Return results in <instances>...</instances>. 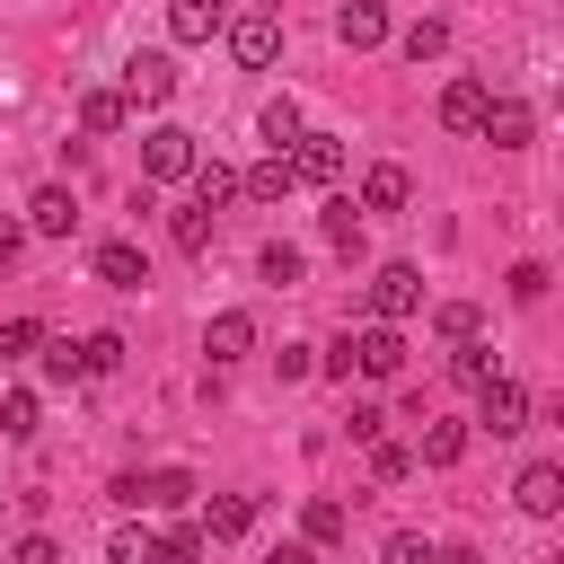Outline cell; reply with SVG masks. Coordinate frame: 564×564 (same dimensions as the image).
Masks as SVG:
<instances>
[{"mask_svg":"<svg viewBox=\"0 0 564 564\" xmlns=\"http://www.w3.org/2000/svg\"><path fill=\"white\" fill-rule=\"evenodd\" d=\"M194 529H203V546H229V538H247V529H256V502H247V494H220Z\"/></svg>","mask_w":564,"mask_h":564,"instance_id":"cell-16","label":"cell"},{"mask_svg":"<svg viewBox=\"0 0 564 564\" xmlns=\"http://www.w3.org/2000/svg\"><path fill=\"white\" fill-rule=\"evenodd\" d=\"M494 150H529V132H538V115H529V97H485V123H476Z\"/></svg>","mask_w":564,"mask_h":564,"instance_id":"cell-10","label":"cell"},{"mask_svg":"<svg viewBox=\"0 0 564 564\" xmlns=\"http://www.w3.org/2000/svg\"><path fill=\"white\" fill-rule=\"evenodd\" d=\"M502 282H511V300H520V308H529V300H546V264H538V256H520Z\"/></svg>","mask_w":564,"mask_h":564,"instance_id":"cell-38","label":"cell"},{"mask_svg":"<svg viewBox=\"0 0 564 564\" xmlns=\"http://www.w3.org/2000/svg\"><path fill=\"white\" fill-rule=\"evenodd\" d=\"M167 238H176V256H203V247H212V212H203V203H194V212H176V220H167Z\"/></svg>","mask_w":564,"mask_h":564,"instance_id":"cell-28","label":"cell"},{"mask_svg":"<svg viewBox=\"0 0 564 564\" xmlns=\"http://www.w3.org/2000/svg\"><path fill=\"white\" fill-rule=\"evenodd\" d=\"M449 379H458V388H485V379H494V352H485V335L449 344Z\"/></svg>","mask_w":564,"mask_h":564,"instance_id":"cell-25","label":"cell"},{"mask_svg":"<svg viewBox=\"0 0 564 564\" xmlns=\"http://www.w3.org/2000/svg\"><path fill=\"white\" fill-rule=\"evenodd\" d=\"M485 97H494L485 79H449V88H441V123H449V132H476V123H485Z\"/></svg>","mask_w":564,"mask_h":564,"instance_id":"cell-17","label":"cell"},{"mask_svg":"<svg viewBox=\"0 0 564 564\" xmlns=\"http://www.w3.org/2000/svg\"><path fill=\"white\" fill-rule=\"evenodd\" d=\"M35 344H44V317H9L0 326V361H26Z\"/></svg>","mask_w":564,"mask_h":564,"instance_id":"cell-33","label":"cell"},{"mask_svg":"<svg viewBox=\"0 0 564 564\" xmlns=\"http://www.w3.org/2000/svg\"><path fill=\"white\" fill-rule=\"evenodd\" d=\"M476 423H485V432H494V441H511V432H529V388H520V379H502V370H494V379H485V388H476Z\"/></svg>","mask_w":564,"mask_h":564,"instance_id":"cell-3","label":"cell"},{"mask_svg":"<svg viewBox=\"0 0 564 564\" xmlns=\"http://www.w3.org/2000/svg\"><path fill=\"white\" fill-rule=\"evenodd\" d=\"M264 564H317V546H308V538H300V546H273V555H264Z\"/></svg>","mask_w":564,"mask_h":564,"instance_id":"cell-44","label":"cell"},{"mask_svg":"<svg viewBox=\"0 0 564 564\" xmlns=\"http://www.w3.org/2000/svg\"><path fill=\"white\" fill-rule=\"evenodd\" d=\"M300 538H308V546H335V538H344V502H335V494L300 502Z\"/></svg>","mask_w":564,"mask_h":564,"instance_id":"cell-23","label":"cell"},{"mask_svg":"<svg viewBox=\"0 0 564 564\" xmlns=\"http://www.w3.org/2000/svg\"><path fill=\"white\" fill-rule=\"evenodd\" d=\"M458 458H467V423H449V414H423L414 467H458Z\"/></svg>","mask_w":564,"mask_h":564,"instance_id":"cell-13","label":"cell"},{"mask_svg":"<svg viewBox=\"0 0 564 564\" xmlns=\"http://www.w3.org/2000/svg\"><path fill=\"white\" fill-rule=\"evenodd\" d=\"M9 564H62V538H53V529H26V538L9 546Z\"/></svg>","mask_w":564,"mask_h":564,"instance_id":"cell-39","label":"cell"},{"mask_svg":"<svg viewBox=\"0 0 564 564\" xmlns=\"http://www.w3.org/2000/svg\"><path fill=\"white\" fill-rule=\"evenodd\" d=\"M511 502H520L529 520H555V511H564V467H555V458H529L520 485H511Z\"/></svg>","mask_w":564,"mask_h":564,"instance_id":"cell-9","label":"cell"},{"mask_svg":"<svg viewBox=\"0 0 564 564\" xmlns=\"http://www.w3.org/2000/svg\"><path fill=\"white\" fill-rule=\"evenodd\" d=\"M35 352H44V379H53V388H70V379H88V370H79V344H53V335H44Z\"/></svg>","mask_w":564,"mask_h":564,"instance_id":"cell-34","label":"cell"},{"mask_svg":"<svg viewBox=\"0 0 564 564\" xmlns=\"http://www.w3.org/2000/svg\"><path fill=\"white\" fill-rule=\"evenodd\" d=\"M370 308H379V326H405V317L423 308V273H414V264H379V273H370Z\"/></svg>","mask_w":564,"mask_h":564,"instance_id":"cell-5","label":"cell"},{"mask_svg":"<svg viewBox=\"0 0 564 564\" xmlns=\"http://www.w3.org/2000/svg\"><path fill=\"white\" fill-rule=\"evenodd\" d=\"M344 344H352V370H361V379H397V370H405V335H397V326H361V335H344Z\"/></svg>","mask_w":564,"mask_h":564,"instance_id":"cell-8","label":"cell"},{"mask_svg":"<svg viewBox=\"0 0 564 564\" xmlns=\"http://www.w3.org/2000/svg\"><path fill=\"white\" fill-rule=\"evenodd\" d=\"M379 564H432V538H414V529H397V538L379 546Z\"/></svg>","mask_w":564,"mask_h":564,"instance_id":"cell-40","label":"cell"},{"mask_svg":"<svg viewBox=\"0 0 564 564\" xmlns=\"http://www.w3.org/2000/svg\"><path fill=\"white\" fill-rule=\"evenodd\" d=\"M194 203H203V212L238 203V167H220V159H194Z\"/></svg>","mask_w":564,"mask_h":564,"instance_id":"cell-22","label":"cell"},{"mask_svg":"<svg viewBox=\"0 0 564 564\" xmlns=\"http://www.w3.org/2000/svg\"><path fill=\"white\" fill-rule=\"evenodd\" d=\"M273 53H282V9H247V18L229 26V62H238V70H264Z\"/></svg>","mask_w":564,"mask_h":564,"instance_id":"cell-4","label":"cell"},{"mask_svg":"<svg viewBox=\"0 0 564 564\" xmlns=\"http://www.w3.org/2000/svg\"><path fill=\"white\" fill-rule=\"evenodd\" d=\"M212 26H220V0H167V35L176 44H212Z\"/></svg>","mask_w":564,"mask_h":564,"instance_id":"cell-19","label":"cell"},{"mask_svg":"<svg viewBox=\"0 0 564 564\" xmlns=\"http://www.w3.org/2000/svg\"><path fill=\"white\" fill-rule=\"evenodd\" d=\"M26 229H35V238H70V229H79V203H70V185H44V194L26 203Z\"/></svg>","mask_w":564,"mask_h":564,"instance_id":"cell-14","label":"cell"},{"mask_svg":"<svg viewBox=\"0 0 564 564\" xmlns=\"http://www.w3.org/2000/svg\"><path fill=\"white\" fill-rule=\"evenodd\" d=\"M432 564H485L476 546H432Z\"/></svg>","mask_w":564,"mask_h":564,"instance_id":"cell-45","label":"cell"},{"mask_svg":"<svg viewBox=\"0 0 564 564\" xmlns=\"http://www.w3.org/2000/svg\"><path fill=\"white\" fill-rule=\"evenodd\" d=\"M79 370H88V379L123 370V335H115V326H106V335H88V344H79Z\"/></svg>","mask_w":564,"mask_h":564,"instance_id":"cell-29","label":"cell"},{"mask_svg":"<svg viewBox=\"0 0 564 564\" xmlns=\"http://www.w3.org/2000/svg\"><path fill=\"white\" fill-rule=\"evenodd\" d=\"M106 494H115L123 511H185V502H194V476H185V467H150V476L132 467V476H115Z\"/></svg>","mask_w":564,"mask_h":564,"instance_id":"cell-1","label":"cell"},{"mask_svg":"<svg viewBox=\"0 0 564 564\" xmlns=\"http://www.w3.org/2000/svg\"><path fill=\"white\" fill-rule=\"evenodd\" d=\"M106 564H159V538H150V529H115Z\"/></svg>","mask_w":564,"mask_h":564,"instance_id":"cell-37","label":"cell"},{"mask_svg":"<svg viewBox=\"0 0 564 564\" xmlns=\"http://www.w3.org/2000/svg\"><path fill=\"white\" fill-rule=\"evenodd\" d=\"M203 555H212V546H203V529H194V520L159 538V564H203Z\"/></svg>","mask_w":564,"mask_h":564,"instance_id":"cell-36","label":"cell"},{"mask_svg":"<svg viewBox=\"0 0 564 564\" xmlns=\"http://www.w3.org/2000/svg\"><path fill=\"white\" fill-rule=\"evenodd\" d=\"M344 432H352V441H361V449H370V441H379V432H388V414H379V405H352V414H344Z\"/></svg>","mask_w":564,"mask_h":564,"instance_id":"cell-41","label":"cell"},{"mask_svg":"<svg viewBox=\"0 0 564 564\" xmlns=\"http://www.w3.org/2000/svg\"><path fill=\"white\" fill-rule=\"evenodd\" d=\"M397 44H405V62H432V53H449V26H441V18H414Z\"/></svg>","mask_w":564,"mask_h":564,"instance_id":"cell-27","label":"cell"},{"mask_svg":"<svg viewBox=\"0 0 564 564\" xmlns=\"http://www.w3.org/2000/svg\"><path fill=\"white\" fill-rule=\"evenodd\" d=\"M35 414H44V405H35V388H9V397H0V432H18V441H26V432H35Z\"/></svg>","mask_w":564,"mask_h":564,"instance_id":"cell-35","label":"cell"},{"mask_svg":"<svg viewBox=\"0 0 564 564\" xmlns=\"http://www.w3.org/2000/svg\"><path fill=\"white\" fill-rule=\"evenodd\" d=\"M300 132H308V123H300V106H291V97H273V106H264V141H273V150H291Z\"/></svg>","mask_w":564,"mask_h":564,"instance_id":"cell-31","label":"cell"},{"mask_svg":"<svg viewBox=\"0 0 564 564\" xmlns=\"http://www.w3.org/2000/svg\"><path fill=\"white\" fill-rule=\"evenodd\" d=\"M123 115H132V106H123L115 88H88V97H79V132H97V141H106V132H123Z\"/></svg>","mask_w":564,"mask_h":564,"instance_id":"cell-21","label":"cell"},{"mask_svg":"<svg viewBox=\"0 0 564 564\" xmlns=\"http://www.w3.org/2000/svg\"><path fill=\"white\" fill-rule=\"evenodd\" d=\"M361 212H405V167H370L361 176Z\"/></svg>","mask_w":564,"mask_h":564,"instance_id":"cell-24","label":"cell"},{"mask_svg":"<svg viewBox=\"0 0 564 564\" xmlns=\"http://www.w3.org/2000/svg\"><path fill=\"white\" fill-rule=\"evenodd\" d=\"M414 476V449H397V441H370V485H405Z\"/></svg>","mask_w":564,"mask_h":564,"instance_id":"cell-30","label":"cell"},{"mask_svg":"<svg viewBox=\"0 0 564 564\" xmlns=\"http://www.w3.org/2000/svg\"><path fill=\"white\" fill-rule=\"evenodd\" d=\"M335 44H352V53L388 44V9H379V0H344V9H335Z\"/></svg>","mask_w":564,"mask_h":564,"instance_id":"cell-12","label":"cell"},{"mask_svg":"<svg viewBox=\"0 0 564 564\" xmlns=\"http://www.w3.org/2000/svg\"><path fill=\"white\" fill-rule=\"evenodd\" d=\"M203 352H212V370L247 361V352H256V317H247V308H220V317L203 326Z\"/></svg>","mask_w":564,"mask_h":564,"instance_id":"cell-11","label":"cell"},{"mask_svg":"<svg viewBox=\"0 0 564 564\" xmlns=\"http://www.w3.org/2000/svg\"><path fill=\"white\" fill-rule=\"evenodd\" d=\"M273 370H282V379H308V370H317V352H308V344H282V352H273Z\"/></svg>","mask_w":564,"mask_h":564,"instance_id":"cell-42","label":"cell"},{"mask_svg":"<svg viewBox=\"0 0 564 564\" xmlns=\"http://www.w3.org/2000/svg\"><path fill=\"white\" fill-rule=\"evenodd\" d=\"M115 97H123V106H167V97H176V62H167V53H132Z\"/></svg>","mask_w":564,"mask_h":564,"instance_id":"cell-6","label":"cell"},{"mask_svg":"<svg viewBox=\"0 0 564 564\" xmlns=\"http://www.w3.org/2000/svg\"><path fill=\"white\" fill-rule=\"evenodd\" d=\"M97 282H115V291H141V282H150V256H141L132 238H106V247H97Z\"/></svg>","mask_w":564,"mask_h":564,"instance_id":"cell-15","label":"cell"},{"mask_svg":"<svg viewBox=\"0 0 564 564\" xmlns=\"http://www.w3.org/2000/svg\"><path fill=\"white\" fill-rule=\"evenodd\" d=\"M194 132L185 123H159V132H141V185H176V176H194Z\"/></svg>","mask_w":564,"mask_h":564,"instance_id":"cell-2","label":"cell"},{"mask_svg":"<svg viewBox=\"0 0 564 564\" xmlns=\"http://www.w3.org/2000/svg\"><path fill=\"white\" fill-rule=\"evenodd\" d=\"M282 159H291L300 185H335V176H344V141H335V132H300Z\"/></svg>","mask_w":564,"mask_h":564,"instance_id":"cell-7","label":"cell"},{"mask_svg":"<svg viewBox=\"0 0 564 564\" xmlns=\"http://www.w3.org/2000/svg\"><path fill=\"white\" fill-rule=\"evenodd\" d=\"M291 185H300V176H291V159H282V150H273V159H256V167L238 176V194H256V203H282Z\"/></svg>","mask_w":564,"mask_h":564,"instance_id":"cell-20","label":"cell"},{"mask_svg":"<svg viewBox=\"0 0 564 564\" xmlns=\"http://www.w3.org/2000/svg\"><path fill=\"white\" fill-rule=\"evenodd\" d=\"M432 326H441L449 344H467V335H485V308H476V300H441V308H432Z\"/></svg>","mask_w":564,"mask_h":564,"instance_id":"cell-26","label":"cell"},{"mask_svg":"<svg viewBox=\"0 0 564 564\" xmlns=\"http://www.w3.org/2000/svg\"><path fill=\"white\" fill-rule=\"evenodd\" d=\"M317 229H326V247H344V256H361V203H352V194H326V212H317Z\"/></svg>","mask_w":564,"mask_h":564,"instance_id":"cell-18","label":"cell"},{"mask_svg":"<svg viewBox=\"0 0 564 564\" xmlns=\"http://www.w3.org/2000/svg\"><path fill=\"white\" fill-rule=\"evenodd\" d=\"M256 273H264V282H282V291H291V282H300V247H291V238H273V247H264V256H256Z\"/></svg>","mask_w":564,"mask_h":564,"instance_id":"cell-32","label":"cell"},{"mask_svg":"<svg viewBox=\"0 0 564 564\" xmlns=\"http://www.w3.org/2000/svg\"><path fill=\"white\" fill-rule=\"evenodd\" d=\"M18 247H26V229H18V220H0V264H18Z\"/></svg>","mask_w":564,"mask_h":564,"instance_id":"cell-43","label":"cell"}]
</instances>
